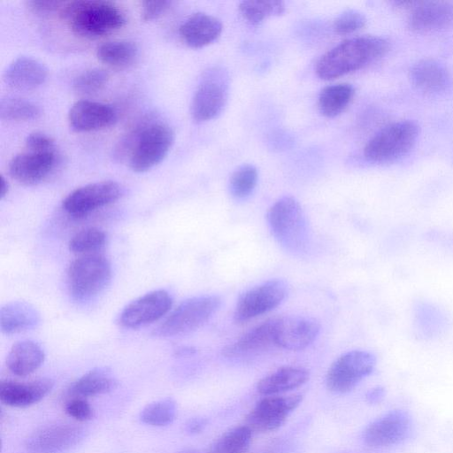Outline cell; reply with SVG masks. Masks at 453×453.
Wrapping results in <instances>:
<instances>
[{"label": "cell", "instance_id": "1", "mask_svg": "<svg viewBox=\"0 0 453 453\" xmlns=\"http://www.w3.org/2000/svg\"><path fill=\"white\" fill-rule=\"evenodd\" d=\"M389 48V41L382 36L347 39L326 52L317 62L315 71L320 79L333 80L377 61Z\"/></svg>", "mask_w": 453, "mask_h": 453}, {"label": "cell", "instance_id": "2", "mask_svg": "<svg viewBox=\"0 0 453 453\" xmlns=\"http://www.w3.org/2000/svg\"><path fill=\"white\" fill-rule=\"evenodd\" d=\"M61 15L76 35L97 38L121 28L126 19L111 2L80 0L65 3Z\"/></svg>", "mask_w": 453, "mask_h": 453}, {"label": "cell", "instance_id": "3", "mask_svg": "<svg viewBox=\"0 0 453 453\" xmlns=\"http://www.w3.org/2000/svg\"><path fill=\"white\" fill-rule=\"evenodd\" d=\"M418 124L411 119L390 123L379 130L365 144V157L372 163L395 162L408 154L419 135Z\"/></svg>", "mask_w": 453, "mask_h": 453}, {"label": "cell", "instance_id": "4", "mask_svg": "<svg viewBox=\"0 0 453 453\" xmlns=\"http://www.w3.org/2000/svg\"><path fill=\"white\" fill-rule=\"evenodd\" d=\"M267 222L272 234L283 247L300 252L308 244V225L304 212L293 196H283L268 210Z\"/></svg>", "mask_w": 453, "mask_h": 453}, {"label": "cell", "instance_id": "5", "mask_svg": "<svg viewBox=\"0 0 453 453\" xmlns=\"http://www.w3.org/2000/svg\"><path fill=\"white\" fill-rule=\"evenodd\" d=\"M111 277L110 262L96 253L74 259L67 271L69 289L76 300H88L96 296L108 285Z\"/></svg>", "mask_w": 453, "mask_h": 453}, {"label": "cell", "instance_id": "6", "mask_svg": "<svg viewBox=\"0 0 453 453\" xmlns=\"http://www.w3.org/2000/svg\"><path fill=\"white\" fill-rule=\"evenodd\" d=\"M221 299L215 295L199 296L182 302L155 330L162 337L182 335L205 324L219 310Z\"/></svg>", "mask_w": 453, "mask_h": 453}, {"label": "cell", "instance_id": "7", "mask_svg": "<svg viewBox=\"0 0 453 453\" xmlns=\"http://www.w3.org/2000/svg\"><path fill=\"white\" fill-rule=\"evenodd\" d=\"M229 75L223 67L210 69L197 87L190 105L196 122L216 118L221 113L228 98Z\"/></svg>", "mask_w": 453, "mask_h": 453}, {"label": "cell", "instance_id": "8", "mask_svg": "<svg viewBox=\"0 0 453 453\" xmlns=\"http://www.w3.org/2000/svg\"><path fill=\"white\" fill-rule=\"evenodd\" d=\"M174 141V133L166 124L156 123L139 134L129 159L130 168L146 172L158 165L168 154Z\"/></svg>", "mask_w": 453, "mask_h": 453}, {"label": "cell", "instance_id": "9", "mask_svg": "<svg viewBox=\"0 0 453 453\" xmlns=\"http://www.w3.org/2000/svg\"><path fill=\"white\" fill-rule=\"evenodd\" d=\"M375 357L365 350H351L339 357L326 373V386L334 393L352 390L374 369Z\"/></svg>", "mask_w": 453, "mask_h": 453}, {"label": "cell", "instance_id": "10", "mask_svg": "<svg viewBox=\"0 0 453 453\" xmlns=\"http://www.w3.org/2000/svg\"><path fill=\"white\" fill-rule=\"evenodd\" d=\"M288 292L287 282L280 279L267 280L249 289L237 301L234 320L242 323L273 310L286 298Z\"/></svg>", "mask_w": 453, "mask_h": 453}, {"label": "cell", "instance_id": "11", "mask_svg": "<svg viewBox=\"0 0 453 453\" xmlns=\"http://www.w3.org/2000/svg\"><path fill=\"white\" fill-rule=\"evenodd\" d=\"M122 195L120 185L113 180L97 181L80 187L63 201V209L74 218L84 217L92 211L111 204Z\"/></svg>", "mask_w": 453, "mask_h": 453}, {"label": "cell", "instance_id": "12", "mask_svg": "<svg viewBox=\"0 0 453 453\" xmlns=\"http://www.w3.org/2000/svg\"><path fill=\"white\" fill-rule=\"evenodd\" d=\"M303 395L266 396L257 403L246 418L247 426L260 433L278 429L300 404Z\"/></svg>", "mask_w": 453, "mask_h": 453}, {"label": "cell", "instance_id": "13", "mask_svg": "<svg viewBox=\"0 0 453 453\" xmlns=\"http://www.w3.org/2000/svg\"><path fill=\"white\" fill-rule=\"evenodd\" d=\"M172 304L173 299L167 291L154 290L129 303L120 312L119 322L127 328L141 327L162 318Z\"/></svg>", "mask_w": 453, "mask_h": 453}, {"label": "cell", "instance_id": "14", "mask_svg": "<svg viewBox=\"0 0 453 453\" xmlns=\"http://www.w3.org/2000/svg\"><path fill=\"white\" fill-rule=\"evenodd\" d=\"M411 429L409 414L401 410L391 411L373 420L365 430L364 441L372 448L392 446L405 440Z\"/></svg>", "mask_w": 453, "mask_h": 453}, {"label": "cell", "instance_id": "15", "mask_svg": "<svg viewBox=\"0 0 453 453\" xmlns=\"http://www.w3.org/2000/svg\"><path fill=\"white\" fill-rule=\"evenodd\" d=\"M319 324L303 316L277 317L275 345L286 349L299 350L311 345L319 333Z\"/></svg>", "mask_w": 453, "mask_h": 453}, {"label": "cell", "instance_id": "16", "mask_svg": "<svg viewBox=\"0 0 453 453\" xmlns=\"http://www.w3.org/2000/svg\"><path fill=\"white\" fill-rule=\"evenodd\" d=\"M82 435L81 428L73 425H50L33 433L27 447L31 453H61L76 445Z\"/></svg>", "mask_w": 453, "mask_h": 453}, {"label": "cell", "instance_id": "17", "mask_svg": "<svg viewBox=\"0 0 453 453\" xmlns=\"http://www.w3.org/2000/svg\"><path fill=\"white\" fill-rule=\"evenodd\" d=\"M55 163V151H28L13 157L9 162L8 170L19 183L30 186L42 182L51 173Z\"/></svg>", "mask_w": 453, "mask_h": 453}, {"label": "cell", "instance_id": "18", "mask_svg": "<svg viewBox=\"0 0 453 453\" xmlns=\"http://www.w3.org/2000/svg\"><path fill=\"white\" fill-rule=\"evenodd\" d=\"M453 25V4L447 1H418L408 19V27L416 33H430Z\"/></svg>", "mask_w": 453, "mask_h": 453}, {"label": "cell", "instance_id": "19", "mask_svg": "<svg viewBox=\"0 0 453 453\" xmlns=\"http://www.w3.org/2000/svg\"><path fill=\"white\" fill-rule=\"evenodd\" d=\"M67 119L74 131L91 132L111 126L117 119V114L108 104L81 100L72 105Z\"/></svg>", "mask_w": 453, "mask_h": 453}, {"label": "cell", "instance_id": "20", "mask_svg": "<svg viewBox=\"0 0 453 453\" xmlns=\"http://www.w3.org/2000/svg\"><path fill=\"white\" fill-rule=\"evenodd\" d=\"M410 80L416 88L431 95L445 93L453 85L446 66L431 58L416 62L410 69Z\"/></svg>", "mask_w": 453, "mask_h": 453}, {"label": "cell", "instance_id": "21", "mask_svg": "<svg viewBox=\"0 0 453 453\" xmlns=\"http://www.w3.org/2000/svg\"><path fill=\"white\" fill-rule=\"evenodd\" d=\"M52 387L53 381L47 378L27 382L2 381L0 400L4 404L11 407H27L43 399L50 392Z\"/></svg>", "mask_w": 453, "mask_h": 453}, {"label": "cell", "instance_id": "22", "mask_svg": "<svg viewBox=\"0 0 453 453\" xmlns=\"http://www.w3.org/2000/svg\"><path fill=\"white\" fill-rule=\"evenodd\" d=\"M223 29L221 21L204 12L190 15L180 27L183 42L191 48H203L219 38Z\"/></svg>", "mask_w": 453, "mask_h": 453}, {"label": "cell", "instance_id": "23", "mask_svg": "<svg viewBox=\"0 0 453 453\" xmlns=\"http://www.w3.org/2000/svg\"><path fill=\"white\" fill-rule=\"evenodd\" d=\"M276 318L269 319L244 333L236 342L222 351L227 357L256 354L275 345Z\"/></svg>", "mask_w": 453, "mask_h": 453}, {"label": "cell", "instance_id": "24", "mask_svg": "<svg viewBox=\"0 0 453 453\" xmlns=\"http://www.w3.org/2000/svg\"><path fill=\"white\" fill-rule=\"evenodd\" d=\"M48 76L46 67L30 57H19L6 68L4 80L12 88L32 90L42 85Z\"/></svg>", "mask_w": 453, "mask_h": 453}, {"label": "cell", "instance_id": "25", "mask_svg": "<svg viewBox=\"0 0 453 453\" xmlns=\"http://www.w3.org/2000/svg\"><path fill=\"white\" fill-rule=\"evenodd\" d=\"M44 357V351L38 343L29 340L20 341L11 348L6 365L13 374L25 377L36 371Z\"/></svg>", "mask_w": 453, "mask_h": 453}, {"label": "cell", "instance_id": "26", "mask_svg": "<svg viewBox=\"0 0 453 453\" xmlns=\"http://www.w3.org/2000/svg\"><path fill=\"white\" fill-rule=\"evenodd\" d=\"M308 379L307 370L301 367L284 366L261 379L257 385V390L264 395H273L299 388Z\"/></svg>", "mask_w": 453, "mask_h": 453}, {"label": "cell", "instance_id": "27", "mask_svg": "<svg viewBox=\"0 0 453 453\" xmlns=\"http://www.w3.org/2000/svg\"><path fill=\"white\" fill-rule=\"evenodd\" d=\"M39 322V313L30 303L15 301L0 310V327L3 333L12 334L28 330Z\"/></svg>", "mask_w": 453, "mask_h": 453}, {"label": "cell", "instance_id": "28", "mask_svg": "<svg viewBox=\"0 0 453 453\" xmlns=\"http://www.w3.org/2000/svg\"><path fill=\"white\" fill-rule=\"evenodd\" d=\"M118 380L106 368H95L80 377L71 387L76 396L87 397L104 395L116 388Z\"/></svg>", "mask_w": 453, "mask_h": 453}, {"label": "cell", "instance_id": "29", "mask_svg": "<svg viewBox=\"0 0 453 453\" xmlns=\"http://www.w3.org/2000/svg\"><path fill=\"white\" fill-rule=\"evenodd\" d=\"M138 56L135 43L127 40L110 41L102 43L96 50V57L103 64L116 69L132 65Z\"/></svg>", "mask_w": 453, "mask_h": 453}, {"label": "cell", "instance_id": "30", "mask_svg": "<svg viewBox=\"0 0 453 453\" xmlns=\"http://www.w3.org/2000/svg\"><path fill=\"white\" fill-rule=\"evenodd\" d=\"M354 95V88L348 83L325 87L319 96V110L326 117H335L347 108L352 101Z\"/></svg>", "mask_w": 453, "mask_h": 453}, {"label": "cell", "instance_id": "31", "mask_svg": "<svg viewBox=\"0 0 453 453\" xmlns=\"http://www.w3.org/2000/svg\"><path fill=\"white\" fill-rule=\"evenodd\" d=\"M42 114L41 108L29 100L16 96H6L0 101V117L9 121H31Z\"/></svg>", "mask_w": 453, "mask_h": 453}, {"label": "cell", "instance_id": "32", "mask_svg": "<svg viewBox=\"0 0 453 453\" xmlns=\"http://www.w3.org/2000/svg\"><path fill=\"white\" fill-rule=\"evenodd\" d=\"M286 10L281 1H242L239 4V12L250 24H258L267 18L280 16Z\"/></svg>", "mask_w": 453, "mask_h": 453}, {"label": "cell", "instance_id": "33", "mask_svg": "<svg viewBox=\"0 0 453 453\" xmlns=\"http://www.w3.org/2000/svg\"><path fill=\"white\" fill-rule=\"evenodd\" d=\"M252 430L248 426L230 429L219 437L211 453H244L250 443Z\"/></svg>", "mask_w": 453, "mask_h": 453}, {"label": "cell", "instance_id": "34", "mask_svg": "<svg viewBox=\"0 0 453 453\" xmlns=\"http://www.w3.org/2000/svg\"><path fill=\"white\" fill-rule=\"evenodd\" d=\"M177 413V406L172 398H164L147 404L141 411L140 418L147 425L163 426L171 424Z\"/></svg>", "mask_w": 453, "mask_h": 453}, {"label": "cell", "instance_id": "35", "mask_svg": "<svg viewBox=\"0 0 453 453\" xmlns=\"http://www.w3.org/2000/svg\"><path fill=\"white\" fill-rule=\"evenodd\" d=\"M106 234L99 228L88 227L76 233L69 242V250L76 254H96L104 247Z\"/></svg>", "mask_w": 453, "mask_h": 453}, {"label": "cell", "instance_id": "36", "mask_svg": "<svg viewBox=\"0 0 453 453\" xmlns=\"http://www.w3.org/2000/svg\"><path fill=\"white\" fill-rule=\"evenodd\" d=\"M415 323L418 333L424 337H434L443 329L444 316L430 304L420 303L415 311Z\"/></svg>", "mask_w": 453, "mask_h": 453}, {"label": "cell", "instance_id": "37", "mask_svg": "<svg viewBox=\"0 0 453 453\" xmlns=\"http://www.w3.org/2000/svg\"><path fill=\"white\" fill-rule=\"evenodd\" d=\"M258 174L252 165H243L234 172L229 181L232 196L237 199L248 197L255 189Z\"/></svg>", "mask_w": 453, "mask_h": 453}, {"label": "cell", "instance_id": "38", "mask_svg": "<svg viewBox=\"0 0 453 453\" xmlns=\"http://www.w3.org/2000/svg\"><path fill=\"white\" fill-rule=\"evenodd\" d=\"M109 81L104 69L91 68L81 73L73 81V90L81 96H91L101 91Z\"/></svg>", "mask_w": 453, "mask_h": 453}, {"label": "cell", "instance_id": "39", "mask_svg": "<svg viewBox=\"0 0 453 453\" xmlns=\"http://www.w3.org/2000/svg\"><path fill=\"white\" fill-rule=\"evenodd\" d=\"M365 23L364 13L357 10H347L335 19L333 27L339 35H349L363 28Z\"/></svg>", "mask_w": 453, "mask_h": 453}, {"label": "cell", "instance_id": "40", "mask_svg": "<svg viewBox=\"0 0 453 453\" xmlns=\"http://www.w3.org/2000/svg\"><path fill=\"white\" fill-rule=\"evenodd\" d=\"M65 412L78 421H86L93 417L91 405L82 397L70 400L65 405Z\"/></svg>", "mask_w": 453, "mask_h": 453}, {"label": "cell", "instance_id": "41", "mask_svg": "<svg viewBox=\"0 0 453 453\" xmlns=\"http://www.w3.org/2000/svg\"><path fill=\"white\" fill-rule=\"evenodd\" d=\"M26 146L33 152H52L54 151V140L42 132L30 133L26 138Z\"/></svg>", "mask_w": 453, "mask_h": 453}, {"label": "cell", "instance_id": "42", "mask_svg": "<svg viewBox=\"0 0 453 453\" xmlns=\"http://www.w3.org/2000/svg\"><path fill=\"white\" fill-rule=\"evenodd\" d=\"M171 1H145L142 3L141 17L144 21H151L159 18L171 6Z\"/></svg>", "mask_w": 453, "mask_h": 453}, {"label": "cell", "instance_id": "43", "mask_svg": "<svg viewBox=\"0 0 453 453\" xmlns=\"http://www.w3.org/2000/svg\"><path fill=\"white\" fill-rule=\"evenodd\" d=\"M65 3L60 1H28L27 5L35 12H46L63 8Z\"/></svg>", "mask_w": 453, "mask_h": 453}, {"label": "cell", "instance_id": "44", "mask_svg": "<svg viewBox=\"0 0 453 453\" xmlns=\"http://www.w3.org/2000/svg\"><path fill=\"white\" fill-rule=\"evenodd\" d=\"M385 396V390L381 387L372 388L366 393L365 398L369 403L374 404L380 403Z\"/></svg>", "mask_w": 453, "mask_h": 453}, {"label": "cell", "instance_id": "45", "mask_svg": "<svg viewBox=\"0 0 453 453\" xmlns=\"http://www.w3.org/2000/svg\"><path fill=\"white\" fill-rule=\"evenodd\" d=\"M206 426V421L203 418H193L187 424V431L189 434H197L201 432Z\"/></svg>", "mask_w": 453, "mask_h": 453}, {"label": "cell", "instance_id": "46", "mask_svg": "<svg viewBox=\"0 0 453 453\" xmlns=\"http://www.w3.org/2000/svg\"><path fill=\"white\" fill-rule=\"evenodd\" d=\"M9 191V184L4 176H0V197L3 199Z\"/></svg>", "mask_w": 453, "mask_h": 453}, {"label": "cell", "instance_id": "47", "mask_svg": "<svg viewBox=\"0 0 453 453\" xmlns=\"http://www.w3.org/2000/svg\"><path fill=\"white\" fill-rule=\"evenodd\" d=\"M181 453H198V452L188 450V451H183Z\"/></svg>", "mask_w": 453, "mask_h": 453}]
</instances>
